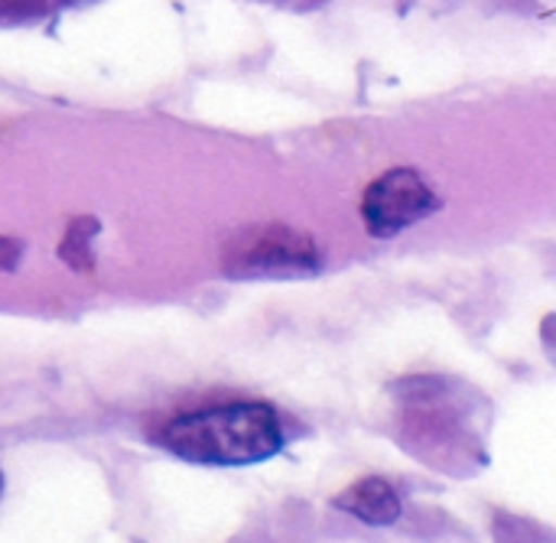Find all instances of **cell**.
Masks as SVG:
<instances>
[{
	"label": "cell",
	"instance_id": "obj_1",
	"mask_svg": "<svg viewBox=\"0 0 556 543\" xmlns=\"http://www.w3.org/2000/svg\"><path fill=\"white\" fill-rule=\"evenodd\" d=\"M156 443L192 466H254L283 450V427L267 404H225L169 420Z\"/></svg>",
	"mask_w": 556,
	"mask_h": 543
},
{
	"label": "cell",
	"instance_id": "obj_2",
	"mask_svg": "<svg viewBox=\"0 0 556 543\" xmlns=\"http://www.w3.org/2000/svg\"><path fill=\"white\" fill-rule=\"evenodd\" d=\"M397 397L404 440L420 459L443 466V472L476 463L479 433L472 427V397L453 391V381L443 378H410L397 384Z\"/></svg>",
	"mask_w": 556,
	"mask_h": 543
},
{
	"label": "cell",
	"instance_id": "obj_3",
	"mask_svg": "<svg viewBox=\"0 0 556 543\" xmlns=\"http://www.w3.org/2000/svg\"><path fill=\"white\" fill-rule=\"evenodd\" d=\"M222 270L235 280H293L323 270V251L313 235L287 225H261L238 231L225 254Z\"/></svg>",
	"mask_w": 556,
	"mask_h": 543
},
{
	"label": "cell",
	"instance_id": "obj_4",
	"mask_svg": "<svg viewBox=\"0 0 556 543\" xmlns=\"http://www.w3.org/2000/svg\"><path fill=\"white\" fill-rule=\"evenodd\" d=\"M440 209L430 182L407 166L381 173L362 195V218L371 238H394Z\"/></svg>",
	"mask_w": 556,
	"mask_h": 543
},
{
	"label": "cell",
	"instance_id": "obj_5",
	"mask_svg": "<svg viewBox=\"0 0 556 543\" xmlns=\"http://www.w3.org/2000/svg\"><path fill=\"white\" fill-rule=\"evenodd\" d=\"M336 508L371 528H391L401 521V512H404L397 489L381 476H368L349 485L342 495H336Z\"/></svg>",
	"mask_w": 556,
	"mask_h": 543
},
{
	"label": "cell",
	"instance_id": "obj_6",
	"mask_svg": "<svg viewBox=\"0 0 556 543\" xmlns=\"http://www.w3.org/2000/svg\"><path fill=\"white\" fill-rule=\"evenodd\" d=\"M94 231H98L94 218H75L65 231V241L59 244V257L75 270H91L94 267V254H91Z\"/></svg>",
	"mask_w": 556,
	"mask_h": 543
},
{
	"label": "cell",
	"instance_id": "obj_7",
	"mask_svg": "<svg viewBox=\"0 0 556 543\" xmlns=\"http://www.w3.org/2000/svg\"><path fill=\"white\" fill-rule=\"evenodd\" d=\"M65 3H81V0H0V20H33Z\"/></svg>",
	"mask_w": 556,
	"mask_h": 543
},
{
	"label": "cell",
	"instance_id": "obj_8",
	"mask_svg": "<svg viewBox=\"0 0 556 543\" xmlns=\"http://www.w3.org/2000/svg\"><path fill=\"white\" fill-rule=\"evenodd\" d=\"M20 254H23V244L0 235V270H13L20 264Z\"/></svg>",
	"mask_w": 556,
	"mask_h": 543
},
{
	"label": "cell",
	"instance_id": "obj_9",
	"mask_svg": "<svg viewBox=\"0 0 556 543\" xmlns=\"http://www.w3.org/2000/svg\"><path fill=\"white\" fill-rule=\"evenodd\" d=\"M0 495H3V469H0Z\"/></svg>",
	"mask_w": 556,
	"mask_h": 543
}]
</instances>
